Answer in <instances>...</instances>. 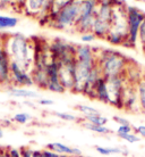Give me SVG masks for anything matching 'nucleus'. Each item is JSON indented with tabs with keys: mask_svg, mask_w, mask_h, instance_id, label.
I'll return each mask as SVG.
<instances>
[{
	"mask_svg": "<svg viewBox=\"0 0 145 157\" xmlns=\"http://www.w3.org/2000/svg\"><path fill=\"white\" fill-rule=\"evenodd\" d=\"M134 131V128L132 125H120L118 126L117 134H126V133H132Z\"/></svg>",
	"mask_w": 145,
	"mask_h": 157,
	"instance_id": "32",
	"label": "nucleus"
},
{
	"mask_svg": "<svg viewBox=\"0 0 145 157\" xmlns=\"http://www.w3.org/2000/svg\"><path fill=\"white\" fill-rule=\"evenodd\" d=\"M33 157H41V150H34Z\"/></svg>",
	"mask_w": 145,
	"mask_h": 157,
	"instance_id": "40",
	"label": "nucleus"
},
{
	"mask_svg": "<svg viewBox=\"0 0 145 157\" xmlns=\"http://www.w3.org/2000/svg\"><path fill=\"white\" fill-rule=\"evenodd\" d=\"M91 99L99 100V101L103 102V104H109L110 102L106 78H103V76H102L98 82H96L94 89H93V94H92V98Z\"/></svg>",
	"mask_w": 145,
	"mask_h": 157,
	"instance_id": "14",
	"label": "nucleus"
},
{
	"mask_svg": "<svg viewBox=\"0 0 145 157\" xmlns=\"http://www.w3.org/2000/svg\"><path fill=\"white\" fill-rule=\"evenodd\" d=\"M138 42L143 48L145 47V20L141 24V28L138 31Z\"/></svg>",
	"mask_w": 145,
	"mask_h": 157,
	"instance_id": "29",
	"label": "nucleus"
},
{
	"mask_svg": "<svg viewBox=\"0 0 145 157\" xmlns=\"http://www.w3.org/2000/svg\"><path fill=\"white\" fill-rule=\"evenodd\" d=\"M84 128L86 130H89V131H92V132H94V133H98V134H101V136H104V134H109L111 131H110V129H108L106 125L104 126H100V125H94V124H91V123H89L87 121H85L84 120V122L83 123H81Z\"/></svg>",
	"mask_w": 145,
	"mask_h": 157,
	"instance_id": "23",
	"label": "nucleus"
},
{
	"mask_svg": "<svg viewBox=\"0 0 145 157\" xmlns=\"http://www.w3.org/2000/svg\"><path fill=\"white\" fill-rule=\"evenodd\" d=\"M96 50L86 44H76L75 59L81 62H96Z\"/></svg>",
	"mask_w": 145,
	"mask_h": 157,
	"instance_id": "13",
	"label": "nucleus"
},
{
	"mask_svg": "<svg viewBox=\"0 0 145 157\" xmlns=\"http://www.w3.org/2000/svg\"><path fill=\"white\" fill-rule=\"evenodd\" d=\"M136 89H137L138 99H140V104L142 107V113L145 114V74H143L142 78L137 82Z\"/></svg>",
	"mask_w": 145,
	"mask_h": 157,
	"instance_id": "22",
	"label": "nucleus"
},
{
	"mask_svg": "<svg viewBox=\"0 0 145 157\" xmlns=\"http://www.w3.org/2000/svg\"><path fill=\"white\" fill-rule=\"evenodd\" d=\"M10 86L22 88H30L34 86L31 72L13 60H10Z\"/></svg>",
	"mask_w": 145,
	"mask_h": 157,
	"instance_id": "11",
	"label": "nucleus"
},
{
	"mask_svg": "<svg viewBox=\"0 0 145 157\" xmlns=\"http://www.w3.org/2000/svg\"><path fill=\"white\" fill-rule=\"evenodd\" d=\"M53 0H25L20 12L27 16L38 18L40 23H47Z\"/></svg>",
	"mask_w": 145,
	"mask_h": 157,
	"instance_id": "6",
	"label": "nucleus"
},
{
	"mask_svg": "<svg viewBox=\"0 0 145 157\" xmlns=\"http://www.w3.org/2000/svg\"><path fill=\"white\" fill-rule=\"evenodd\" d=\"M38 104L41 105V106H52L55 101L52 99H47V98H40L38 100Z\"/></svg>",
	"mask_w": 145,
	"mask_h": 157,
	"instance_id": "38",
	"label": "nucleus"
},
{
	"mask_svg": "<svg viewBox=\"0 0 145 157\" xmlns=\"http://www.w3.org/2000/svg\"><path fill=\"white\" fill-rule=\"evenodd\" d=\"M145 20V14L138 8L127 6V23H128V36L124 47L135 48L138 42V31L141 24Z\"/></svg>",
	"mask_w": 145,
	"mask_h": 157,
	"instance_id": "5",
	"label": "nucleus"
},
{
	"mask_svg": "<svg viewBox=\"0 0 145 157\" xmlns=\"http://www.w3.org/2000/svg\"><path fill=\"white\" fill-rule=\"evenodd\" d=\"M114 122L117 123L118 125H130V122L125 117H121V116H114Z\"/></svg>",
	"mask_w": 145,
	"mask_h": 157,
	"instance_id": "36",
	"label": "nucleus"
},
{
	"mask_svg": "<svg viewBox=\"0 0 145 157\" xmlns=\"http://www.w3.org/2000/svg\"><path fill=\"white\" fill-rule=\"evenodd\" d=\"M110 31V23L109 22H104L102 20L95 18V22L93 24V29L92 32L94 33V36L100 39H106L108 33Z\"/></svg>",
	"mask_w": 145,
	"mask_h": 157,
	"instance_id": "18",
	"label": "nucleus"
},
{
	"mask_svg": "<svg viewBox=\"0 0 145 157\" xmlns=\"http://www.w3.org/2000/svg\"><path fill=\"white\" fill-rule=\"evenodd\" d=\"M7 153L9 157H22L20 148H14V147H7Z\"/></svg>",
	"mask_w": 145,
	"mask_h": 157,
	"instance_id": "33",
	"label": "nucleus"
},
{
	"mask_svg": "<svg viewBox=\"0 0 145 157\" xmlns=\"http://www.w3.org/2000/svg\"><path fill=\"white\" fill-rule=\"evenodd\" d=\"M118 137L120 138V139H122V140L127 141L128 144H136V142L141 141V138L138 137L136 133H134V132H132V133H126V134H119Z\"/></svg>",
	"mask_w": 145,
	"mask_h": 157,
	"instance_id": "27",
	"label": "nucleus"
},
{
	"mask_svg": "<svg viewBox=\"0 0 145 157\" xmlns=\"http://www.w3.org/2000/svg\"><path fill=\"white\" fill-rule=\"evenodd\" d=\"M55 115L59 120L65 122H75L77 121V116L73 114H69V113H63V112H56Z\"/></svg>",
	"mask_w": 145,
	"mask_h": 157,
	"instance_id": "28",
	"label": "nucleus"
},
{
	"mask_svg": "<svg viewBox=\"0 0 145 157\" xmlns=\"http://www.w3.org/2000/svg\"><path fill=\"white\" fill-rule=\"evenodd\" d=\"M122 109H125L128 113H133V114H140L142 113V107L140 104V99H138L137 89L135 84L132 83H126L124 91H122Z\"/></svg>",
	"mask_w": 145,
	"mask_h": 157,
	"instance_id": "9",
	"label": "nucleus"
},
{
	"mask_svg": "<svg viewBox=\"0 0 145 157\" xmlns=\"http://www.w3.org/2000/svg\"><path fill=\"white\" fill-rule=\"evenodd\" d=\"M75 58H67L58 60L59 63V81L66 89V91H71L74 89V68Z\"/></svg>",
	"mask_w": 145,
	"mask_h": 157,
	"instance_id": "12",
	"label": "nucleus"
},
{
	"mask_svg": "<svg viewBox=\"0 0 145 157\" xmlns=\"http://www.w3.org/2000/svg\"><path fill=\"white\" fill-rule=\"evenodd\" d=\"M81 157H92V156H83V155H82Z\"/></svg>",
	"mask_w": 145,
	"mask_h": 157,
	"instance_id": "42",
	"label": "nucleus"
},
{
	"mask_svg": "<svg viewBox=\"0 0 145 157\" xmlns=\"http://www.w3.org/2000/svg\"><path fill=\"white\" fill-rule=\"evenodd\" d=\"M8 94L14 98H25V99H36L40 97V94L36 91L30 90L27 88H22V86H8Z\"/></svg>",
	"mask_w": 145,
	"mask_h": 157,
	"instance_id": "16",
	"label": "nucleus"
},
{
	"mask_svg": "<svg viewBox=\"0 0 145 157\" xmlns=\"http://www.w3.org/2000/svg\"><path fill=\"white\" fill-rule=\"evenodd\" d=\"M94 149L96 153H99L102 156H108V155H112L111 151V147H102V146H94Z\"/></svg>",
	"mask_w": 145,
	"mask_h": 157,
	"instance_id": "31",
	"label": "nucleus"
},
{
	"mask_svg": "<svg viewBox=\"0 0 145 157\" xmlns=\"http://www.w3.org/2000/svg\"><path fill=\"white\" fill-rule=\"evenodd\" d=\"M143 49H144V52H145V47H144V48H143Z\"/></svg>",
	"mask_w": 145,
	"mask_h": 157,
	"instance_id": "44",
	"label": "nucleus"
},
{
	"mask_svg": "<svg viewBox=\"0 0 145 157\" xmlns=\"http://www.w3.org/2000/svg\"><path fill=\"white\" fill-rule=\"evenodd\" d=\"M49 49L52 58L63 60L67 58H75L76 44L67 42L63 39H55L49 42Z\"/></svg>",
	"mask_w": 145,
	"mask_h": 157,
	"instance_id": "10",
	"label": "nucleus"
},
{
	"mask_svg": "<svg viewBox=\"0 0 145 157\" xmlns=\"http://www.w3.org/2000/svg\"><path fill=\"white\" fill-rule=\"evenodd\" d=\"M128 36L127 6L122 1L114 0L112 17L110 22V31L106 40L114 46H124Z\"/></svg>",
	"mask_w": 145,
	"mask_h": 157,
	"instance_id": "3",
	"label": "nucleus"
},
{
	"mask_svg": "<svg viewBox=\"0 0 145 157\" xmlns=\"http://www.w3.org/2000/svg\"><path fill=\"white\" fill-rule=\"evenodd\" d=\"M32 116L26 112H20V113H17L13 116L12 121L14 123H17V124H20V125H24V124H27L32 121Z\"/></svg>",
	"mask_w": 145,
	"mask_h": 157,
	"instance_id": "25",
	"label": "nucleus"
},
{
	"mask_svg": "<svg viewBox=\"0 0 145 157\" xmlns=\"http://www.w3.org/2000/svg\"><path fill=\"white\" fill-rule=\"evenodd\" d=\"M129 59L124 54L112 49L96 50V64L100 66L103 78H109L124 75L129 64Z\"/></svg>",
	"mask_w": 145,
	"mask_h": 157,
	"instance_id": "2",
	"label": "nucleus"
},
{
	"mask_svg": "<svg viewBox=\"0 0 145 157\" xmlns=\"http://www.w3.org/2000/svg\"><path fill=\"white\" fill-rule=\"evenodd\" d=\"M95 39H96V36H94L93 32H87V33H83V34H81V40H82V42H84V43L93 42Z\"/></svg>",
	"mask_w": 145,
	"mask_h": 157,
	"instance_id": "30",
	"label": "nucleus"
},
{
	"mask_svg": "<svg viewBox=\"0 0 145 157\" xmlns=\"http://www.w3.org/2000/svg\"><path fill=\"white\" fill-rule=\"evenodd\" d=\"M45 148L51 151L59 154V155H68V156H73V147L63 144V142H50L45 146Z\"/></svg>",
	"mask_w": 145,
	"mask_h": 157,
	"instance_id": "19",
	"label": "nucleus"
},
{
	"mask_svg": "<svg viewBox=\"0 0 145 157\" xmlns=\"http://www.w3.org/2000/svg\"><path fill=\"white\" fill-rule=\"evenodd\" d=\"M20 153H22V157H33L34 149H32L30 147H22Z\"/></svg>",
	"mask_w": 145,
	"mask_h": 157,
	"instance_id": "34",
	"label": "nucleus"
},
{
	"mask_svg": "<svg viewBox=\"0 0 145 157\" xmlns=\"http://www.w3.org/2000/svg\"><path fill=\"white\" fill-rule=\"evenodd\" d=\"M14 8V0H0V9Z\"/></svg>",
	"mask_w": 145,
	"mask_h": 157,
	"instance_id": "37",
	"label": "nucleus"
},
{
	"mask_svg": "<svg viewBox=\"0 0 145 157\" xmlns=\"http://www.w3.org/2000/svg\"><path fill=\"white\" fill-rule=\"evenodd\" d=\"M114 0H100L96 8V18L104 22H111Z\"/></svg>",
	"mask_w": 145,
	"mask_h": 157,
	"instance_id": "15",
	"label": "nucleus"
},
{
	"mask_svg": "<svg viewBox=\"0 0 145 157\" xmlns=\"http://www.w3.org/2000/svg\"><path fill=\"white\" fill-rule=\"evenodd\" d=\"M25 0H14V8H20V12L22 10Z\"/></svg>",
	"mask_w": 145,
	"mask_h": 157,
	"instance_id": "39",
	"label": "nucleus"
},
{
	"mask_svg": "<svg viewBox=\"0 0 145 157\" xmlns=\"http://www.w3.org/2000/svg\"><path fill=\"white\" fill-rule=\"evenodd\" d=\"M31 74L32 78H33V82H34V86H36L40 89L47 90L48 83H49V76H48L47 68L33 67Z\"/></svg>",
	"mask_w": 145,
	"mask_h": 157,
	"instance_id": "17",
	"label": "nucleus"
},
{
	"mask_svg": "<svg viewBox=\"0 0 145 157\" xmlns=\"http://www.w3.org/2000/svg\"><path fill=\"white\" fill-rule=\"evenodd\" d=\"M5 49L10 60L32 72L35 57V42L20 33L5 36Z\"/></svg>",
	"mask_w": 145,
	"mask_h": 157,
	"instance_id": "1",
	"label": "nucleus"
},
{
	"mask_svg": "<svg viewBox=\"0 0 145 157\" xmlns=\"http://www.w3.org/2000/svg\"><path fill=\"white\" fill-rule=\"evenodd\" d=\"M18 24V18L13 16L0 15V30H8L14 29Z\"/></svg>",
	"mask_w": 145,
	"mask_h": 157,
	"instance_id": "21",
	"label": "nucleus"
},
{
	"mask_svg": "<svg viewBox=\"0 0 145 157\" xmlns=\"http://www.w3.org/2000/svg\"><path fill=\"white\" fill-rule=\"evenodd\" d=\"M73 1V0H53V2H52V6H51V10H50V14L48 16V20H47V23L48 21L52 18L55 15H57L63 8H65L67 5H69ZM45 23V24H47Z\"/></svg>",
	"mask_w": 145,
	"mask_h": 157,
	"instance_id": "20",
	"label": "nucleus"
},
{
	"mask_svg": "<svg viewBox=\"0 0 145 157\" xmlns=\"http://www.w3.org/2000/svg\"><path fill=\"white\" fill-rule=\"evenodd\" d=\"M77 110L82 115H84V117H89V116H93V115H100V110H98L94 107L90 106V105H78L76 107Z\"/></svg>",
	"mask_w": 145,
	"mask_h": 157,
	"instance_id": "24",
	"label": "nucleus"
},
{
	"mask_svg": "<svg viewBox=\"0 0 145 157\" xmlns=\"http://www.w3.org/2000/svg\"><path fill=\"white\" fill-rule=\"evenodd\" d=\"M106 80L110 99L109 105L116 107V108H119V109H122V91H124V88L127 83L125 75H118V76L106 78Z\"/></svg>",
	"mask_w": 145,
	"mask_h": 157,
	"instance_id": "7",
	"label": "nucleus"
},
{
	"mask_svg": "<svg viewBox=\"0 0 145 157\" xmlns=\"http://www.w3.org/2000/svg\"><path fill=\"white\" fill-rule=\"evenodd\" d=\"M4 134H5L4 128L0 125V139H2V138H4Z\"/></svg>",
	"mask_w": 145,
	"mask_h": 157,
	"instance_id": "41",
	"label": "nucleus"
},
{
	"mask_svg": "<svg viewBox=\"0 0 145 157\" xmlns=\"http://www.w3.org/2000/svg\"><path fill=\"white\" fill-rule=\"evenodd\" d=\"M96 62H81L75 60V68H74V89L73 92L75 94H83L86 81L89 78L90 72L92 67L94 66Z\"/></svg>",
	"mask_w": 145,
	"mask_h": 157,
	"instance_id": "8",
	"label": "nucleus"
},
{
	"mask_svg": "<svg viewBox=\"0 0 145 157\" xmlns=\"http://www.w3.org/2000/svg\"><path fill=\"white\" fill-rule=\"evenodd\" d=\"M134 131H135V133L137 134L138 137L144 138L145 139V124H141V125L135 126Z\"/></svg>",
	"mask_w": 145,
	"mask_h": 157,
	"instance_id": "35",
	"label": "nucleus"
},
{
	"mask_svg": "<svg viewBox=\"0 0 145 157\" xmlns=\"http://www.w3.org/2000/svg\"><path fill=\"white\" fill-rule=\"evenodd\" d=\"M84 120L87 121L89 123H91V124L100 125V126L107 125V123H108V121H109L108 118L104 117V116H102L101 114L100 115H93V116H89V117H85Z\"/></svg>",
	"mask_w": 145,
	"mask_h": 157,
	"instance_id": "26",
	"label": "nucleus"
},
{
	"mask_svg": "<svg viewBox=\"0 0 145 157\" xmlns=\"http://www.w3.org/2000/svg\"><path fill=\"white\" fill-rule=\"evenodd\" d=\"M79 7H81V0H73L71 4L63 8L57 15L48 21L47 25H50L51 28L60 31L74 29L79 17Z\"/></svg>",
	"mask_w": 145,
	"mask_h": 157,
	"instance_id": "4",
	"label": "nucleus"
},
{
	"mask_svg": "<svg viewBox=\"0 0 145 157\" xmlns=\"http://www.w3.org/2000/svg\"><path fill=\"white\" fill-rule=\"evenodd\" d=\"M118 157H128V156H118Z\"/></svg>",
	"mask_w": 145,
	"mask_h": 157,
	"instance_id": "43",
	"label": "nucleus"
}]
</instances>
